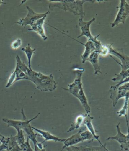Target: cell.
Listing matches in <instances>:
<instances>
[{
	"label": "cell",
	"mask_w": 129,
	"mask_h": 151,
	"mask_svg": "<svg viewBox=\"0 0 129 151\" xmlns=\"http://www.w3.org/2000/svg\"><path fill=\"white\" fill-rule=\"evenodd\" d=\"M97 1L92 0H58L48 1L50 2L49 8L53 10L54 8H58L62 9L65 12L69 11L75 15L80 16V18H83L85 13L83 10V4L85 2H96Z\"/></svg>",
	"instance_id": "6da1fadb"
},
{
	"label": "cell",
	"mask_w": 129,
	"mask_h": 151,
	"mask_svg": "<svg viewBox=\"0 0 129 151\" xmlns=\"http://www.w3.org/2000/svg\"><path fill=\"white\" fill-rule=\"evenodd\" d=\"M84 69H76L75 70L76 79H75L72 83L68 85V89L64 88H63V89L66 91H68L71 94L73 95L75 97L79 100L86 113L89 114L91 112V108L88 104L87 99L83 90L82 83L81 81V78Z\"/></svg>",
	"instance_id": "7a4b0ae2"
},
{
	"label": "cell",
	"mask_w": 129,
	"mask_h": 151,
	"mask_svg": "<svg viewBox=\"0 0 129 151\" xmlns=\"http://www.w3.org/2000/svg\"><path fill=\"white\" fill-rule=\"evenodd\" d=\"M28 80L33 83L37 89L43 92H52L57 88V83L52 74L45 75L40 72L29 70L27 73Z\"/></svg>",
	"instance_id": "3957f363"
},
{
	"label": "cell",
	"mask_w": 129,
	"mask_h": 151,
	"mask_svg": "<svg viewBox=\"0 0 129 151\" xmlns=\"http://www.w3.org/2000/svg\"><path fill=\"white\" fill-rule=\"evenodd\" d=\"M26 8L27 9L28 14L26 17L20 19L19 21L16 22V24H18L20 26H23L24 27H25L27 25H30L31 27H32L39 19L48 15L50 13L49 11H48L45 13L42 14L37 13L28 6H27Z\"/></svg>",
	"instance_id": "277c9868"
},
{
	"label": "cell",
	"mask_w": 129,
	"mask_h": 151,
	"mask_svg": "<svg viewBox=\"0 0 129 151\" xmlns=\"http://www.w3.org/2000/svg\"><path fill=\"white\" fill-rule=\"evenodd\" d=\"M21 113L23 116V119L21 120H12L8 119H2V120L4 122H5L7 124V126L8 127H12L16 129V131H19L21 129H23L24 128L27 127L28 125H30V122L35 119H37L38 117V116L40 114V113H38L34 117L33 119H27L26 118V116L24 114V110L23 108L21 109Z\"/></svg>",
	"instance_id": "5b68a950"
},
{
	"label": "cell",
	"mask_w": 129,
	"mask_h": 151,
	"mask_svg": "<svg viewBox=\"0 0 129 151\" xmlns=\"http://www.w3.org/2000/svg\"><path fill=\"white\" fill-rule=\"evenodd\" d=\"M129 16V1L120 0L119 10L115 20L111 24L112 27L117 26L119 24H125L127 18Z\"/></svg>",
	"instance_id": "8992f818"
},
{
	"label": "cell",
	"mask_w": 129,
	"mask_h": 151,
	"mask_svg": "<svg viewBox=\"0 0 129 151\" xmlns=\"http://www.w3.org/2000/svg\"><path fill=\"white\" fill-rule=\"evenodd\" d=\"M120 122H119L117 125V134L114 137H109L107 139V141L110 140H115L119 142L120 144L121 150H129V125L128 122H127V125L128 127V134L127 135L123 134L120 131Z\"/></svg>",
	"instance_id": "52a82bcc"
},
{
	"label": "cell",
	"mask_w": 129,
	"mask_h": 151,
	"mask_svg": "<svg viewBox=\"0 0 129 151\" xmlns=\"http://www.w3.org/2000/svg\"><path fill=\"white\" fill-rule=\"evenodd\" d=\"M112 44L107 45V47L109 50V55H112L119 58L121 62L120 63H119L117 60L114 59V58L113 59H114L121 66L122 70H127L129 69V57L127 55H125L120 52H117V50L112 47Z\"/></svg>",
	"instance_id": "ba28073f"
},
{
	"label": "cell",
	"mask_w": 129,
	"mask_h": 151,
	"mask_svg": "<svg viewBox=\"0 0 129 151\" xmlns=\"http://www.w3.org/2000/svg\"><path fill=\"white\" fill-rule=\"evenodd\" d=\"M6 150L8 151H23L16 141L15 137L11 136L10 137H5L0 146V151Z\"/></svg>",
	"instance_id": "9c48e42d"
},
{
	"label": "cell",
	"mask_w": 129,
	"mask_h": 151,
	"mask_svg": "<svg viewBox=\"0 0 129 151\" xmlns=\"http://www.w3.org/2000/svg\"><path fill=\"white\" fill-rule=\"evenodd\" d=\"M95 20V18H93L91 19V20L87 21V22H85L83 20V18L80 17L79 19V25L81 28V33L80 35L78 36V38L81 37L82 36H86V37L88 38V39L91 40L93 38L94 36L91 35V32H90V25Z\"/></svg>",
	"instance_id": "30bf717a"
},
{
	"label": "cell",
	"mask_w": 129,
	"mask_h": 151,
	"mask_svg": "<svg viewBox=\"0 0 129 151\" xmlns=\"http://www.w3.org/2000/svg\"><path fill=\"white\" fill-rule=\"evenodd\" d=\"M107 144L103 145L102 146L98 147L86 146L76 147V146H70L66 148L67 151H110L106 148Z\"/></svg>",
	"instance_id": "8fae6325"
},
{
	"label": "cell",
	"mask_w": 129,
	"mask_h": 151,
	"mask_svg": "<svg viewBox=\"0 0 129 151\" xmlns=\"http://www.w3.org/2000/svg\"><path fill=\"white\" fill-rule=\"evenodd\" d=\"M109 92L110 93V98L112 99L114 107L117 104V102L120 98L125 97L128 92V91L125 90L120 89L119 88H115L112 87V86L110 87Z\"/></svg>",
	"instance_id": "7c38bea8"
},
{
	"label": "cell",
	"mask_w": 129,
	"mask_h": 151,
	"mask_svg": "<svg viewBox=\"0 0 129 151\" xmlns=\"http://www.w3.org/2000/svg\"><path fill=\"white\" fill-rule=\"evenodd\" d=\"M47 16H45L41 19H39L36 22V23L32 27H31V28L28 29L30 31H35V32L37 33L38 35L41 36L43 40H48V37L45 35V29L43 28V24L45 23V20L46 19Z\"/></svg>",
	"instance_id": "4fadbf2b"
},
{
	"label": "cell",
	"mask_w": 129,
	"mask_h": 151,
	"mask_svg": "<svg viewBox=\"0 0 129 151\" xmlns=\"http://www.w3.org/2000/svg\"><path fill=\"white\" fill-rule=\"evenodd\" d=\"M82 131V129H80L77 133L68 138L67 139H66L65 141L64 142V146L62 148V150H63L70 146H74V145L77 144L79 142H84V140L81 135Z\"/></svg>",
	"instance_id": "5bb4252c"
},
{
	"label": "cell",
	"mask_w": 129,
	"mask_h": 151,
	"mask_svg": "<svg viewBox=\"0 0 129 151\" xmlns=\"http://www.w3.org/2000/svg\"><path fill=\"white\" fill-rule=\"evenodd\" d=\"M73 39H74V38H73ZM74 40H75L76 41H77L79 43L85 47L84 52V53H83L82 55H81L82 63L85 64V63L87 60V59L88 58V57H89L91 53L95 51V48L94 43L92 41H91V40H89V39H88V41L86 42V44L82 43L81 42L78 41L75 39Z\"/></svg>",
	"instance_id": "9a60e30c"
},
{
	"label": "cell",
	"mask_w": 129,
	"mask_h": 151,
	"mask_svg": "<svg viewBox=\"0 0 129 151\" xmlns=\"http://www.w3.org/2000/svg\"><path fill=\"white\" fill-rule=\"evenodd\" d=\"M94 119V117L91 116L89 114H85V118L83 121V125H85L87 128L88 129V131L91 132V134H92L94 139H97L98 142H99L101 146H102L103 144H102V142L99 140V136H97L96 134V132L95 131L93 127V125L91 122V120Z\"/></svg>",
	"instance_id": "2e32d148"
},
{
	"label": "cell",
	"mask_w": 129,
	"mask_h": 151,
	"mask_svg": "<svg viewBox=\"0 0 129 151\" xmlns=\"http://www.w3.org/2000/svg\"><path fill=\"white\" fill-rule=\"evenodd\" d=\"M32 129L34 131H36V132H38L40 134V135L43 137L45 139V140L43 141L42 143L43 144L45 142L48 141H53L54 142H64L65 141L66 139H61L57 137L53 136L52 134H50V132H47V131H43L40 129H37L36 127H33L31 126Z\"/></svg>",
	"instance_id": "e0dca14e"
},
{
	"label": "cell",
	"mask_w": 129,
	"mask_h": 151,
	"mask_svg": "<svg viewBox=\"0 0 129 151\" xmlns=\"http://www.w3.org/2000/svg\"><path fill=\"white\" fill-rule=\"evenodd\" d=\"M99 53L97 51H94L91 53L86 60L90 62L92 64L94 70L95 75H97L99 73H102L99 65Z\"/></svg>",
	"instance_id": "ac0fdd59"
},
{
	"label": "cell",
	"mask_w": 129,
	"mask_h": 151,
	"mask_svg": "<svg viewBox=\"0 0 129 151\" xmlns=\"http://www.w3.org/2000/svg\"><path fill=\"white\" fill-rule=\"evenodd\" d=\"M23 131L26 133L27 137H28L32 142L34 145L38 144V142L36 139V137L39 134L34 132V130L32 129L31 125H28L27 127L24 128Z\"/></svg>",
	"instance_id": "d6986e66"
},
{
	"label": "cell",
	"mask_w": 129,
	"mask_h": 151,
	"mask_svg": "<svg viewBox=\"0 0 129 151\" xmlns=\"http://www.w3.org/2000/svg\"><path fill=\"white\" fill-rule=\"evenodd\" d=\"M84 118L85 114L78 116L75 119V121L73 122L72 124L71 125L70 127L67 132H70L76 129H79L82 125H83V121Z\"/></svg>",
	"instance_id": "ffe728a7"
},
{
	"label": "cell",
	"mask_w": 129,
	"mask_h": 151,
	"mask_svg": "<svg viewBox=\"0 0 129 151\" xmlns=\"http://www.w3.org/2000/svg\"><path fill=\"white\" fill-rule=\"evenodd\" d=\"M22 51L24 52L25 54H26V57L28 59V68L30 70H32L31 69V60L32 57L33 55L35 53V52L36 50L35 48L32 49L31 48V45H30V43H28L27 47H23L21 48Z\"/></svg>",
	"instance_id": "44dd1931"
},
{
	"label": "cell",
	"mask_w": 129,
	"mask_h": 151,
	"mask_svg": "<svg viewBox=\"0 0 129 151\" xmlns=\"http://www.w3.org/2000/svg\"><path fill=\"white\" fill-rule=\"evenodd\" d=\"M125 98V100L124 102V106H123L122 109L119 112H117V113L118 114L119 117L125 116L126 117V122H128L127 119V111L128 108V104H129L128 103L129 101V91L128 92Z\"/></svg>",
	"instance_id": "7402d4cb"
},
{
	"label": "cell",
	"mask_w": 129,
	"mask_h": 151,
	"mask_svg": "<svg viewBox=\"0 0 129 151\" xmlns=\"http://www.w3.org/2000/svg\"><path fill=\"white\" fill-rule=\"evenodd\" d=\"M16 67H17L20 70L22 71L25 74L27 75L28 71L30 70L28 68V67L25 65V64L21 60L20 58L19 57V55H16Z\"/></svg>",
	"instance_id": "603a6c76"
},
{
	"label": "cell",
	"mask_w": 129,
	"mask_h": 151,
	"mask_svg": "<svg viewBox=\"0 0 129 151\" xmlns=\"http://www.w3.org/2000/svg\"><path fill=\"white\" fill-rule=\"evenodd\" d=\"M116 77L112 79V81H119V83L122 82L124 79L129 76V69L127 70H122L119 74H115Z\"/></svg>",
	"instance_id": "cb8c5ba5"
},
{
	"label": "cell",
	"mask_w": 129,
	"mask_h": 151,
	"mask_svg": "<svg viewBox=\"0 0 129 151\" xmlns=\"http://www.w3.org/2000/svg\"><path fill=\"white\" fill-rule=\"evenodd\" d=\"M15 72L16 74V79L15 83L17 81H19L20 80H28V77L27 75L25 74L22 71L20 70L17 67H16L15 69Z\"/></svg>",
	"instance_id": "d4e9b609"
},
{
	"label": "cell",
	"mask_w": 129,
	"mask_h": 151,
	"mask_svg": "<svg viewBox=\"0 0 129 151\" xmlns=\"http://www.w3.org/2000/svg\"><path fill=\"white\" fill-rule=\"evenodd\" d=\"M14 137L15 138L16 141L19 146L23 144L25 142V137H24V131H23L22 129L18 131L17 135Z\"/></svg>",
	"instance_id": "484cf974"
},
{
	"label": "cell",
	"mask_w": 129,
	"mask_h": 151,
	"mask_svg": "<svg viewBox=\"0 0 129 151\" xmlns=\"http://www.w3.org/2000/svg\"><path fill=\"white\" fill-rule=\"evenodd\" d=\"M30 139L27 137L26 141L23 144L19 146L21 149L23 151H33V150L32 149L30 145Z\"/></svg>",
	"instance_id": "4316f807"
},
{
	"label": "cell",
	"mask_w": 129,
	"mask_h": 151,
	"mask_svg": "<svg viewBox=\"0 0 129 151\" xmlns=\"http://www.w3.org/2000/svg\"><path fill=\"white\" fill-rule=\"evenodd\" d=\"M16 79V74L15 72V70H14L13 72L11 74L10 77H9L8 82L7 83V85L6 86V87L8 88L10 87L13 84H14L15 83Z\"/></svg>",
	"instance_id": "83f0119b"
},
{
	"label": "cell",
	"mask_w": 129,
	"mask_h": 151,
	"mask_svg": "<svg viewBox=\"0 0 129 151\" xmlns=\"http://www.w3.org/2000/svg\"><path fill=\"white\" fill-rule=\"evenodd\" d=\"M21 44H22L21 40L19 39V38H18L12 42V44H11V47H12V48L16 50V49L19 48V47L21 45Z\"/></svg>",
	"instance_id": "f1b7e54d"
},
{
	"label": "cell",
	"mask_w": 129,
	"mask_h": 151,
	"mask_svg": "<svg viewBox=\"0 0 129 151\" xmlns=\"http://www.w3.org/2000/svg\"><path fill=\"white\" fill-rule=\"evenodd\" d=\"M33 151H45V148L43 149H40L38 147V146L37 145H34V150Z\"/></svg>",
	"instance_id": "f546056e"
},
{
	"label": "cell",
	"mask_w": 129,
	"mask_h": 151,
	"mask_svg": "<svg viewBox=\"0 0 129 151\" xmlns=\"http://www.w3.org/2000/svg\"><path fill=\"white\" fill-rule=\"evenodd\" d=\"M4 137H5L4 136L2 135L1 134H0V146L2 145V141L3 140L4 138Z\"/></svg>",
	"instance_id": "4dcf8cb0"
},
{
	"label": "cell",
	"mask_w": 129,
	"mask_h": 151,
	"mask_svg": "<svg viewBox=\"0 0 129 151\" xmlns=\"http://www.w3.org/2000/svg\"><path fill=\"white\" fill-rule=\"evenodd\" d=\"M1 4H6V3L2 0H0V5H1Z\"/></svg>",
	"instance_id": "1f68e13d"
},
{
	"label": "cell",
	"mask_w": 129,
	"mask_h": 151,
	"mask_svg": "<svg viewBox=\"0 0 129 151\" xmlns=\"http://www.w3.org/2000/svg\"></svg>",
	"instance_id": "d6a6232c"
}]
</instances>
